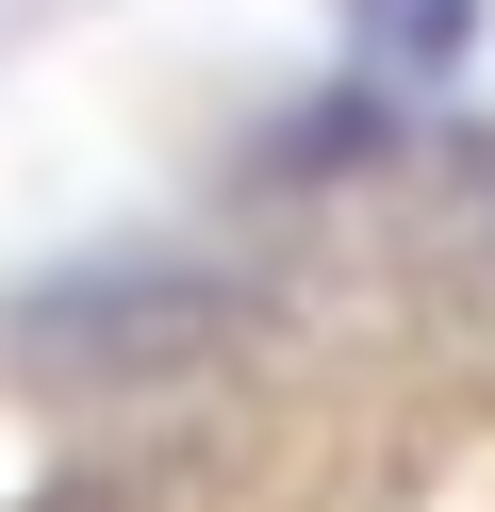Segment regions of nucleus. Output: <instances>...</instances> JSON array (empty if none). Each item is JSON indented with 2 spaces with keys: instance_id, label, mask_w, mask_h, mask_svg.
I'll return each mask as SVG.
<instances>
[{
  "instance_id": "f257e3e1",
  "label": "nucleus",
  "mask_w": 495,
  "mask_h": 512,
  "mask_svg": "<svg viewBox=\"0 0 495 512\" xmlns=\"http://www.w3.org/2000/svg\"><path fill=\"white\" fill-rule=\"evenodd\" d=\"M347 34H363V67L429 83V67H462V34H479V0H347Z\"/></svg>"
}]
</instances>
